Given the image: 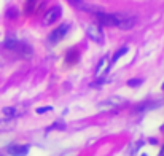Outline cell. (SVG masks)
<instances>
[{
  "label": "cell",
  "instance_id": "cell-1",
  "mask_svg": "<svg viewBox=\"0 0 164 156\" xmlns=\"http://www.w3.org/2000/svg\"><path fill=\"white\" fill-rule=\"evenodd\" d=\"M115 16H116V27H119V29H123V30L132 29L135 26V23H137V19L134 16L126 15V13H115Z\"/></svg>",
  "mask_w": 164,
  "mask_h": 156
},
{
  "label": "cell",
  "instance_id": "cell-2",
  "mask_svg": "<svg viewBox=\"0 0 164 156\" xmlns=\"http://www.w3.org/2000/svg\"><path fill=\"white\" fill-rule=\"evenodd\" d=\"M69 30H70V24H67V23H66V24H61L58 29H54L51 34L48 35V41H49V43H53V45L59 43V41L67 35Z\"/></svg>",
  "mask_w": 164,
  "mask_h": 156
},
{
  "label": "cell",
  "instance_id": "cell-3",
  "mask_svg": "<svg viewBox=\"0 0 164 156\" xmlns=\"http://www.w3.org/2000/svg\"><path fill=\"white\" fill-rule=\"evenodd\" d=\"M94 16L97 19V24H102L107 27H116V16L115 13H104V11H94Z\"/></svg>",
  "mask_w": 164,
  "mask_h": 156
},
{
  "label": "cell",
  "instance_id": "cell-4",
  "mask_svg": "<svg viewBox=\"0 0 164 156\" xmlns=\"http://www.w3.org/2000/svg\"><path fill=\"white\" fill-rule=\"evenodd\" d=\"M86 34H88V37L94 41V43H102V41H104V34H102V29H101V24L88 26Z\"/></svg>",
  "mask_w": 164,
  "mask_h": 156
},
{
  "label": "cell",
  "instance_id": "cell-5",
  "mask_svg": "<svg viewBox=\"0 0 164 156\" xmlns=\"http://www.w3.org/2000/svg\"><path fill=\"white\" fill-rule=\"evenodd\" d=\"M61 15H62V8H61V6H53V8H49V10L45 13V16H43V24H45V26H49V24L56 23V21H59Z\"/></svg>",
  "mask_w": 164,
  "mask_h": 156
},
{
  "label": "cell",
  "instance_id": "cell-6",
  "mask_svg": "<svg viewBox=\"0 0 164 156\" xmlns=\"http://www.w3.org/2000/svg\"><path fill=\"white\" fill-rule=\"evenodd\" d=\"M127 49H129V48H127V46H123V48H119L118 51H116L115 54H113V58H112V62L109 64V66L112 67V66H113V64H115V62H118V59L121 58V56H124V54L127 53Z\"/></svg>",
  "mask_w": 164,
  "mask_h": 156
},
{
  "label": "cell",
  "instance_id": "cell-7",
  "mask_svg": "<svg viewBox=\"0 0 164 156\" xmlns=\"http://www.w3.org/2000/svg\"><path fill=\"white\" fill-rule=\"evenodd\" d=\"M13 127H15V121L11 118L0 121V131H8V129H13Z\"/></svg>",
  "mask_w": 164,
  "mask_h": 156
},
{
  "label": "cell",
  "instance_id": "cell-8",
  "mask_svg": "<svg viewBox=\"0 0 164 156\" xmlns=\"http://www.w3.org/2000/svg\"><path fill=\"white\" fill-rule=\"evenodd\" d=\"M8 153H13V154H21V153H27V147H10L8 148Z\"/></svg>",
  "mask_w": 164,
  "mask_h": 156
},
{
  "label": "cell",
  "instance_id": "cell-9",
  "mask_svg": "<svg viewBox=\"0 0 164 156\" xmlns=\"http://www.w3.org/2000/svg\"><path fill=\"white\" fill-rule=\"evenodd\" d=\"M3 113L8 118H11V116H15L16 115V108H13V107H6V108H3Z\"/></svg>",
  "mask_w": 164,
  "mask_h": 156
},
{
  "label": "cell",
  "instance_id": "cell-10",
  "mask_svg": "<svg viewBox=\"0 0 164 156\" xmlns=\"http://www.w3.org/2000/svg\"><path fill=\"white\" fill-rule=\"evenodd\" d=\"M142 83H144V80H142V78H135V80H129V81H127V84H129L131 88L139 86V84H142Z\"/></svg>",
  "mask_w": 164,
  "mask_h": 156
},
{
  "label": "cell",
  "instance_id": "cell-11",
  "mask_svg": "<svg viewBox=\"0 0 164 156\" xmlns=\"http://www.w3.org/2000/svg\"><path fill=\"white\" fill-rule=\"evenodd\" d=\"M51 110H53V107H40V108H37V113H38V115H41V113L51 112Z\"/></svg>",
  "mask_w": 164,
  "mask_h": 156
},
{
  "label": "cell",
  "instance_id": "cell-12",
  "mask_svg": "<svg viewBox=\"0 0 164 156\" xmlns=\"http://www.w3.org/2000/svg\"><path fill=\"white\" fill-rule=\"evenodd\" d=\"M161 154H164V147H162V150H161Z\"/></svg>",
  "mask_w": 164,
  "mask_h": 156
},
{
  "label": "cell",
  "instance_id": "cell-13",
  "mask_svg": "<svg viewBox=\"0 0 164 156\" xmlns=\"http://www.w3.org/2000/svg\"><path fill=\"white\" fill-rule=\"evenodd\" d=\"M162 91H164V83H162Z\"/></svg>",
  "mask_w": 164,
  "mask_h": 156
}]
</instances>
